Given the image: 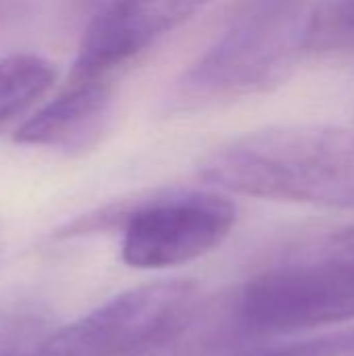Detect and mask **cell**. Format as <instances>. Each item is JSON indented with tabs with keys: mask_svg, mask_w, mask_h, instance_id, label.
Masks as SVG:
<instances>
[{
	"mask_svg": "<svg viewBox=\"0 0 354 356\" xmlns=\"http://www.w3.org/2000/svg\"><path fill=\"white\" fill-rule=\"evenodd\" d=\"M209 0H131L83 21L69 79H104Z\"/></svg>",
	"mask_w": 354,
	"mask_h": 356,
	"instance_id": "8992f818",
	"label": "cell"
},
{
	"mask_svg": "<svg viewBox=\"0 0 354 356\" xmlns=\"http://www.w3.org/2000/svg\"><path fill=\"white\" fill-rule=\"evenodd\" d=\"M309 0H240L221 35L179 75V111L265 92L288 77L305 50Z\"/></svg>",
	"mask_w": 354,
	"mask_h": 356,
	"instance_id": "7a4b0ae2",
	"label": "cell"
},
{
	"mask_svg": "<svg viewBox=\"0 0 354 356\" xmlns=\"http://www.w3.org/2000/svg\"><path fill=\"white\" fill-rule=\"evenodd\" d=\"M236 356H354V327L286 346L255 348Z\"/></svg>",
	"mask_w": 354,
	"mask_h": 356,
	"instance_id": "8fae6325",
	"label": "cell"
},
{
	"mask_svg": "<svg viewBox=\"0 0 354 356\" xmlns=\"http://www.w3.org/2000/svg\"><path fill=\"white\" fill-rule=\"evenodd\" d=\"M305 48H354V0H319L309 15Z\"/></svg>",
	"mask_w": 354,
	"mask_h": 356,
	"instance_id": "9c48e42d",
	"label": "cell"
},
{
	"mask_svg": "<svg viewBox=\"0 0 354 356\" xmlns=\"http://www.w3.org/2000/svg\"><path fill=\"white\" fill-rule=\"evenodd\" d=\"M192 280H156L117 294L46 334L33 356H127L169 330L194 302Z\"/></svg>",
	"mask_w": 354,
	"mask_h": 356,
	"instance_id": "5b68a950",
	"label": "cell"
},
{
	"mask_svg": "<svg viewBox=\"0 0 354 356\" xmlns=\"http://www.w3.org/2000/svg\"><path fill=\"white\" fill-rule=\"evenodd\" d=\"M236 223L234 202L215 190H156L123 198L121 261L171 269L217 248Z\"/></svg>",
	"mask_w": 354,
	"mask_h": 356,
	"instance_id": "277c9868",
	"label": "cell"
},
{
	"mask_svg": "<svg viewBox=\"0 0 354 356\" xmlns=\"http://www.w3.org/2000/svg\"><path fill=\"white\" fill-rule=\"evenodd\" d=\"M131 0H77V6L81 10V17L83 21L96 17V15H102L106 10H113L117 6H123Z\"/></svg>",
	"mask_w": 354,
	"mask_h": 356,
	"instance_id": "4fadbf2b",
	"label": "cell"
},
{
	"mask_svg": "<svg viewBox=\"0 0 354 356\" xmlns=\"http://www.w3.org/2000/svg\"><path fill=\"white\" fill-rule=\"evenodd\" d=\"M113 100L104 79H67L65 88L27 117L15 131V142L35 148L71 150L86 146L108 115Z\"/></svg>",
	"mask_w": 354,
	"mask_h": 356,
	"instance_id": "52a82bcc",
	"label": "cell"
},
{
	"mask_svg": "<svg viewBox=\"0 0 354 356\" xmlns=\"http://www.w3.org/2000/svg\"><path fill=\"white\" fill-rule=\"evenodd\" d=\"M303 259H328L354 265V225L315 240L303 250Z\"/></svg>",
	"mask_w": 354,
	"mask_h": 356,
	"instance_id": "7c38bea8",
	"label": "cell"
},
{
	"mask_svg": "<svg viewBox=\"0 0 354 356\" xmlns=\"http://www.w3.org/2000/svg\"><path fill=\"white\" fill-rule=\"evenodd\" d=\"M211 188L252 198L354 209V129L275 125L211 150L198 167Z\"/></svg>",
	"mask_w": 354,
	"mask_h": 356,
	"instance_id": "6da1fadb",
	"label": "cell"
},
{
	"mask_svg": "<svg viewBox=\"0 0 354 356\" xmlns=\"http://www.w3.org/2000/svg\"><path fill=\"white\" fill-rule=\"evenodd\" d=\"M242 338L282 336L354 319V265L300 259L248 280L232 294Z\"/></svg>",
	"mask_w": 354,
	"mask_h": 356,
	"instance_id": "3957f363",
	"label": "cell"
},
{
	"mask_svg": "<svg viewBox=\"0 0 354 356\" xmlns=\"http://www.w3.org/2000/svg\"><path fill=\"white\" fill-rule=\"evenodd\" d=\"M44 336L38 317L0 313V356H33Z\"/></svg>",
	"mask_w": 354,
	"mask_h": 356,
	"instance_id": "30bf717a",
	"label": "cell"
},
{
	"mask_svg": "<svg viewBox=\"0 0 354 356\" xmlns=\"http://www.w3.org/2000/svg\"><path fill=\"white\" fill-rule=\"evenodd\" d=\"M54 81V65L38 54L19 52L0 58V129L25 115Z\"/></svg>",
	"mask_w": 354,
	"mask_h": 356,
	"instance_id": "ba28073f",
	"label": "cell"
}]
</instances>
